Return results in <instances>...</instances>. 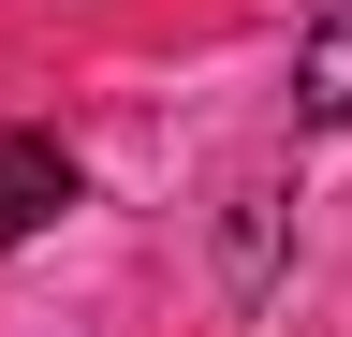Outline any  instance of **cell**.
<instances>
[{"label":"cell","mask_w":352,"mask_h":337,"mask_svg":"<svg viewBox=\"0 0 352 337\" xmlns=\"http://www.w3.org/2000/svg\"><path fill=\"white\" fill-rule=\"evenodd\" d=\"M59 205H74V147L59 132H0V249L59 235Z\"/></svg>","instance_id":"6da1fadb"},{"label":"cell","mask_w":352,"mask_h":337,"mask_svg":"<svg viewBox=\"0 0 352 337\" xmlns=\"http://www.w3.org/2000/svg\"><path fill=\"white\" fill-rule=\"evenodd\" d=\"M294 103L323 117V132H352V0H338L323 30H308V59H294Z\"/></svg>","instance_id":"7a4b0ae2"}]
</instances>
